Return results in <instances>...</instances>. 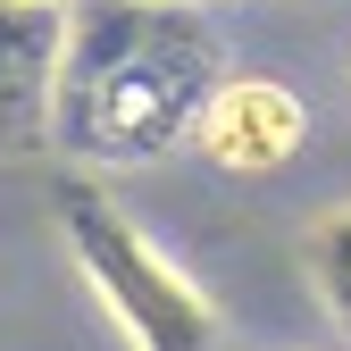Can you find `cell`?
I'll return each instance as SVG.
<instances>
[{"label": "cell", "instance_id": "5", "mask_svg": "<svg viewBox=\"0 0 351 351\" xmlns=\"http://www.w3.org/2000/svg\"><path fill=\"white\" fill-rule=\"evenodd\" d=\"M301 276H310L318 318L351 343V201H335V209L310 217V234H301Z\"/></svg>", "mask_w": 351, "mask_h": 351}, {"label": "cell", "instance_id": "8", "mask_svg": "<svg viewBox=\"0 0 351 351\" xmlns=\"http://www.w3.org/2000/svg\"><path fill=\"white\" fill-rule=\"evenodd\" d=\"M59 9H75V0H59Z\"/></svg>", "mask_w": 351, "mask_h": 351}, {"label": "cell", "instance_id": "3", "mask_svg": "<svg viewBox=\"0 0 351 351\" xmlns=\"http://www.w3.org/2000/svg\"><path fill=\"white\" fill-rule=\"evenodd\" d=\"M301 143H310V101L293 93L285 75H217V93L193 125V151L217 167V176H276L301 159Z\"/></svg>", "mask_w": 351, "mask_h": 351}, {"label": "cell", "instance_id": "4", "mask_svg": "<svg viewBox=\"0 0 351 351\" xmlns=\"http://www.w3.org/2000/svg\"><path fill=\"white\" fill-rule=\"evenodd\" d=\"M59 42H67V9L59 0H0V159L51 151Z\"/></svg>", "mask_w": 351, "mask_h": 351}, {"label": "cell", "instance_id": "7", "mask_svg": "<svg viewBox=\"0 0 351 351\" xmlns=\"http://www.w3.org/2000/svg\"><path fill=\"white\" fill-rule=\"evenodd\" d=\"M184 9H201V0H184Z\"/></svg>", "mask_w": 351, "mask_h": 351}, {"label": "cell", "instance_id": "2", "mask_svg": "<svg viewBox=\"0 0 351 351\" xmlns=\"http://www.w3.org/2000/svg\"><path fill=\"white\" fill-rule=\"evenodd\" d=\"M59 243L75 259L84 293L101 301V318L117 326L125 351H209L217 343V301L201 293V276L184 268V259H167L134 217L117 209L109 184H93V176H67L59 184Z\"/></svg>", "mask_w": 351, "mask_h": 351}, {"label": "cell", "instance_id": "6", "mask_svg": "<svg viewBox=\"0 0 351 351\" xmlns=\"http://www.w3.org/2000/svg\"><path fill=\"white\" fill-rule=\"evenodd\" d=\"M343 84H351V59H343Z\"/></svg>", "mask_w": 351, "mask_h": 351}, {"label": "cell", "instance_id": "1", "mask_svg": "<svg viewBox=\"0 0 351 351\" xmlns=\"http://www.w3.org/2000/svg\"><path fill=\"white\" fill-rule=\"evenodd\" d=\"M217 75L226 42L184 0H75L51 84V151L84 176L159 167L193 151Z\"/></svg>", "mask_w": 351, "mask_h": 351}]
</instances>
